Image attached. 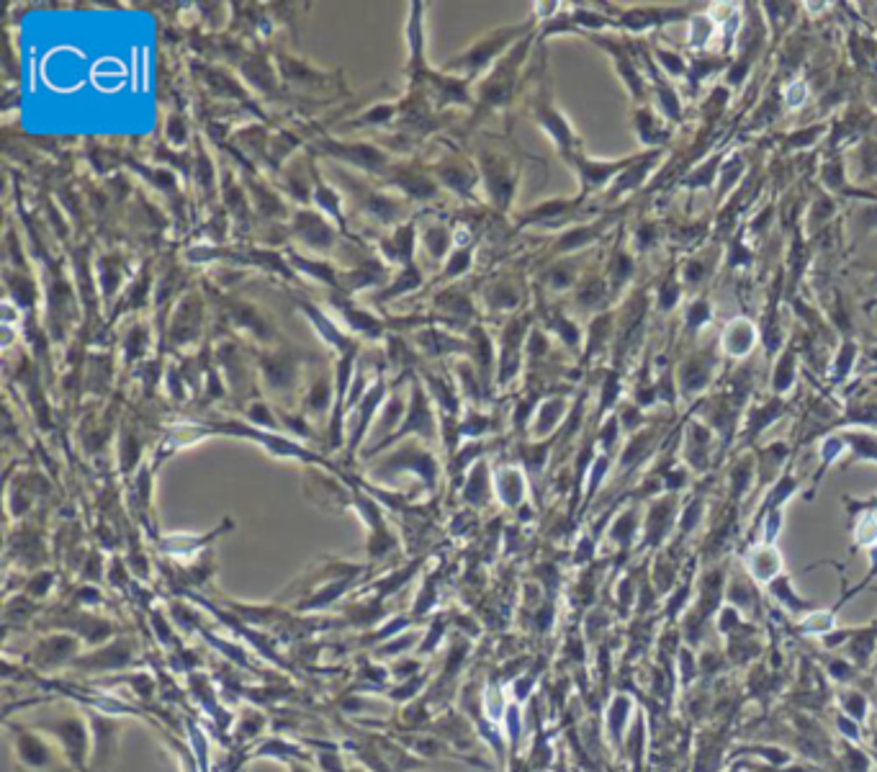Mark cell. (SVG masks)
<instances>
[{
    "label": "cell",
    "mask_w": 877,
    "mask_h": 772,
    "mask_svg": "<svg viewBox=\"0 0 877 772\" xmlns=\"http://www.w3.org/2000/svg\"><path fill=\"white\" fill-rule=\"evenodd\" d=\"M795 489H798V479H795L793 474H785V477H782L780 482H777L775 487H772V492H769L767 502H764V513L762 515L775 513V510H780L782 502H785L790 495H795Z\"/></svg>",
    "instance_id": "cell-14"
},
{
    "label": "cell",
    "mask_w": 877,
    "mask_h": 772,
    "mask_svg": "<svg viewBox=\"0 0 877 772\" xmlns=\"http://www.w3.org/2000/svg\"><path fill=\"white\" fill-rule=\"evenodd\" d=\"M782 412V402H769L764 407H754L749 417V433L759 435L767 425H772V420H777V415Z\"/></svg>",
    "instance_id": "cell-15"
},
{
    "label": "cell",
    "mask_w": 877,
    "mask_h": 772,
    "mask_svg": "<svg viewBox=\"0 0 877 772\" xmlns=\"http://www.w3.org/2000/svg\"><path fill=\"white\" fill-rule=\"evenodd\" d=\"M854 543L857 546H877V515L875 510H865L862 518H859V525L854 528Z\"/></svg>",
    "instance_id": "cell-16"
},
{
    "label": "cell",
    "mask_w": 877,
    "mask_h": 772,
    "mask_svg": "<svg viewBox=\"0 0 877 772\" xmlns=\"http://www.w3.org/2000/svg\"><path fill=\"white\" fill-rule=\"evenodd\" d=\"M286 765H289L291 772H312L307 765H296L294 760H289V762H286Z\"/></svg>",
    "instance_id": "cell-27"
},
{
    "label": "cell",
    "mask_w": 877,
    "mask_h": 772,
    "mask_svg": "<svg viewBox=\"0 0 877 772\" xmlns=\"http://www.w3.org/2000/svg\"><path fill=\"white\" fill-rule=\"evenodd\" d=\"M793 381H795V353L787 348L785 353L780 356V361H777L775 379H772V384H775L777 394H785L787 389L793 386Z\"/></svg>",
    "instance_id": "cell-13"
},
{
    "label": "cell",
    "mask_w": 877,
    "mask_h": 772,
    "mask_svg": "<svg viewBox=\"0 0 877 772\" xmlns=\"http://www.w3.org/2000/svg\"><path fill=\"white\" fill-rule=\"evenodd\" d=\"M844 448H847V441H844V435H829V438L823 441V446H821V469H818V477L816 479L823 477V471L829 469L831 461L839 459Z\"/></svg>",
    "instance_id": "cell-18"
},
{
    "label": "cell",
    "mask_w": 877,
    "mask_h": 772,
    "mask_svg": "<svg viewBox=\"0 0 877 772\" xmlns=\"http://www.w3.org/2000/svg\"><path fill=\"white\" fill-rule=\"evenodd\" d=\"M659 62H661V67H664V70H667L669 75H682V73H685V62L679 60L677 55H672V52H659Z\"/></svg>",
    "instance_id": "cell-25"
},
{
    "label": "cell",
    "mask_w": 877,
    "mask_h": 772,
    "mask_svg": "<svg viewBox=\"0 0 877 772\" xmlns=\"http://www.w3.org/2000/svg\"><path fill=\"white\" fill-rule=\"evenodd\" d=\"M690 44L695 49H703L705 44L710 42V37H713V21L708 19V16H705V13H697V16H692L690 19Z\"/></svg>",
    "instance_id": "cell-17"
},
{
    "label": "cell",
    "mask_w": 877,
    "mask_h": 772,
    "mask_svg": "<svg viewBox=\"0 0 877 772\" xmlns=\"http://www.w3.org/2000/svg\"><path fill=\"white\" fill-rule=\"evenodd\" d=\"M636 127H638V134H641L643 145H656V142H664V139L669 137V132L659 129V124H656V116L651 114L649 109L638 111Z\"/></svg>",
    "instance_id": "cell-12"
},
{
    "label": "cell",
    "mask_w": 877,
    "mask_h": 772,
    "mask_svg": "<svg viewBox=\"0 0 877 772\" xmlns=\"http://www.w3.org/2000/svg\"><path fill=\"white\" fill-rule=\"evenodd\" d=\"M42 731H52V736L57 739L60 749L65 752V760L73 767L85 772V742H88V731H85L83 721L78 716H70L65 721H55V724L39 726Z\"/></svg>",
    "instance_id": "cell-2"
},
{
    "label": "cell",
    "mask_w": 877,
    "mask_h": 772,
    "mask_svg": "<svg viewBox=\"0 0 877 772\" xmlns=\"http://www.w3.org/2000/svg\"><path fill=\"white\" fill-rule=\"evenodd\" d=\"M638 157H625V160H618V163H595V160H584V157H577V168H579V175H582L584 191H592V188H597V186H605V183L613 181V178H620L625 170L636 163Z\"/></svg>",
    "instance_id": "cell-3"
},
{
    "label": "cell",
    "mask_w": 877,
    "mask_h": 772,
    "mask_svg": "<svg viewBox=\"0 0 877 772\" xmlns=\"http://www.w3.org/2000/svg\"><path fill=\"white\" fill-rule=\"evenodd\" d=\"M805 98H808V85H805L803 80H795V83L785 91V101L790 109H798V106H803Z\"/></svg>",
    "instance_id": "cell-23"
},
{
    "label": "cell",
    "mask_w": 877,
    "mask_h": 772,
    "mask_svg": "<svg viewBox=\"0 0 877 772\" xmlns=\"http://www.w3.org/2000/svg\"><path fill=\"white\" fill-rule=\"evenodd\" d=\"M805 628H813L816 634H826V631H831V613H818L805 623Z\"/></svg>",
    "instance_id": "cell-26"
},
{
    "label": "cell",
    "mask_w": 877,
    "mask_h": 772,
    "mask_svg": "<svg viewBox=\"0 0 877 772\" xmlns=\"http://www.w3.org/2000/svg\"><path fill=\"white\" fill-rule=\"evenodd\" d=\"M710 314L713 312H710V304L705 302V299H697V302H692L690 309H687V325H690V330L697 332L700 327L708 325Z\"/></svg>",
    "instance_id": "cell-19"
},
{
    "label": "cell",
    "mask_w": 877,
    "mask_h": 772,
    "mask_svg": "<svg viewBox=\"0 0 877 772\" xmlns=\"http://www.w3.org/2000/svg\"><path fill=\"white\" fill-rule=\"evenodd\" d=\"M674 500H661V502H656L654 507H651V513H649V520H646V538H651V543H656V541H661V536H664V533H667V528L669 525H672V518H674Z\"/></svg>",
    "instance_id": "cell-8"
},
{
    "label": "cell",
    "mask_w": 877,
    "mask_h": 772,
    "mask_svg": "<svg viewBox=\"0 0 877 772\" xmlns=\"http://www.w3.org/2000/svg\"><path fill=\"white\" fill-rule=\"evenodd\" d=\"M8 729L13 731V752H16V760H19V767H24V772H65L70 767L65 757H57L52 744L42 734H34V731L13 724H8Z\"/></svg>",
    "instance_id": "cell-1"
},
{
    "label": "cell",
    "mask_w": 877,
    "mask_h": 772,
    "mask_svg": "<svg viewBox=\"0 0 877 772\" xmlns=\"http://www.w3.org/2000/svg\"><path fill=\"white\" fill-rule=\"evenodd\" d=\"M780 554H777L775 546H757V549H751L749 554V572L759 579V582H769V579L775 577L780 572Z\"/></svg>",
    "instance_id": "cell-6"
},
{
    "label": "cell",
    "mask_w": 877,
    "mask_h": 772,
    "mask_svg": "<svg viewBox=\"0 0 877 772\" xmlns=\"http://www.w3.org/2000/svg\"><path fill=\"white\" fill-rule=\"evenodd\" d=\"M854 224H857V237H859V240L870 235L872 230H877V204L865 206V209H862V212L857 214Z\"/></svg>",
    "instance_id": "cell-20"
},
{
    "label": "cell",
    "mask_w": 877,
    "mask_h": 772,
    "mask_svg": "<svg viewBox=\"0 0 877 772\" xmlns=\"http://www.w3.org/2000/svg\"><path fill=\"white\" fill-rule=\"evenodd\" d=\"M847 446L852 448L854 461H877V438L870 433H847Z\"/></svg>",
    "instance_id": "cell-10"
},
{
    "label": "cell",
    "mask_w": 877,
    "mask_h": 772,
    "mask_svg": "<svg viewBox=\"0 0 877 772\" xmlns=\"http://www.w3.org/2000/svg\"><path fill=\"white\" fill-rule=\"evenodd\" d=\"M754 343H757V327L749 320H733L723 332V348L733 358L746 356L754 348Z\"/></svg>",
    "instance_id": "cell-4"
},
{
    "label": "cell",
    "mask_w": 877,
    "mask_h": 772,
    "mask_svg": "<svg viewBox=\"0 0 877 772\" xmlns=\"http://www.w3.org/2000/svg\"><path fill=\"white\" fill-rule=\"evenodd\" d=\"M677 299H679V284H677V281H674V278H669L667 284L661 286L659 307L664 309V312H667V309H674V304H677Z\"/></svg>",
    "instance_id": "cell-24"
},
{
    "label": "cell",
    "mask_w": 877,
    "mask_h": 772,
    "mask_svg": "<svg viewBox=\"0 0 877 772\" xmlns=\"http://www.w3.org/2000/svg\"><path fill=\"white\" fill-rule=\"evenodd\" d=\"M685 11H677V8H669V11H631L623 19V26H628L631 31H646L649 26L667 24V21L692 19L690 13H685Z\"/></svg>",
    "instance_id": "cell-7"
},
{
    "label": "cell",
    "mask_w": 877,
    "mask_h": 772,
    "mask_svg": "<svg viewBox=\"0 0 877 772\" xmlns=\"http://www.w3.org/2000/svg\"><path fill=\"white\" fill-rule=\"evenodd\" d=\"M708 381H710L708 361H690L685 368H682V374H679V384H682L687 397L703 392L705 386H708Z\"/></svg>",
    "instance_id": "cell-9"
},
{
    "label": "cell",
    "mask_w": 877,
    "mask_h": 772,
    "mask_svg": "<svg viewBox=\"0 0 877 772\" xmlns=\"http://www.w3.org/2000/svg\"><path fill=\"white\" fill-rule=\"evenodd\" d=\"M854 358H857V345L854 343H847L839 350V356H836V379H844L849 374Z\"/></svg>",
    "instance_id": "cell-22"
},
{
    "label": "cell",
    "mask_w": 877,
    "mask_h": 772,
    "mask_svg": "<svg viewBox=\"0 0 877 772\" xmlns=\"http://www.w3.org/2000/svg\"><path fill=\"white\" fill-rule=\"evenodd\" d=\"M721 157H713V160H710V163H705V168L703 170H697L695 175H690V181H687V186L690 188H703V186H710V183H713V175H715V170L721 168Z\"/></svg>",
    "instance_id": "cell-21"
},
{
    "label": "cell",
    "mask_w": 877,
    "mask_h": 772,
    "mask_svg": "<svg viewBox=\"0 0 877 772\" xmlns=\"http://www.w3.org/2000/svg\"><path fill=\"white\" fill-rule=\"evenodd\" d=\"M744 170H746V163H744V160H741L739 152H733V155H728V160H723V163H721V175H718V178H721V188H718V199H723V196H726V193L731 191V188L736 186V183H739V178H741V175H744Z\"/></svg>",
    "instance_id": "cell-11"
},
{
    "label": "cell",
    "mask_w": 877,
    "mask_h": 772,
    "mask_svg": "<svg viewBox=\"0 0 877 772\" xmlns=\"http://www.w3.org/2000/svg\"><path fill=\"white\" fill-rule=\"evenodd\" d=\"M687 448H685V456H687V464L692 469L703 471L708 466V456H710V430L705 428L703 423H690L687 428Z\"/></svg>",
    "instance_id": "cell-5"
}]
</instances>
